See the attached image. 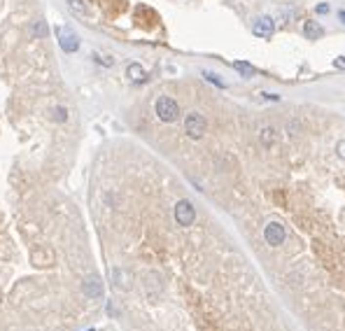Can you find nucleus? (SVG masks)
I'll use <instances>...</instances> for the list:
<instances>
[{"instance_id": "obj_1", "label": "nucleus", "mask_w": 345, "mask_h": 331, "mask_svg": "<svg viewBox=\"0 0 345 331\" xmlns=\"http://www.w3.org/2000/svg\"><path fill=\"white\" fill-rule=\"evenodd\" d=\"M154 112H157V117L161 119V121L173 124V121H178V117H180V105L170 96H159L157 103H154Z\"/></svg>"}, {"instance_id": "obj_2", "label": "nucleus", "mask_w": 345, "mask_h": 331, "mask_svg": "<svg viewBox=\"0 0 345 331\" xmlns=\"http://www.w3.org/2000/svg\"><path fill=\"white\" fill-rule=\"evenodd\" d=\"M205 128H208V121L201 112H189L187 119H184V131H187L189 138L201 140L205 136Z\"/></svg>"}, {"instance_id": "obj_3", "label": "nucleus", "mask_w": 345, "mask_h": 331, "mask_svg": "<svg viewBox=\"0 0 345 331\" xmlns=\"http://www.w3.org/2000/svg\"><path fill=\"white\" fill-rule=\"evenodd\" d=\"M173 214H175V222H178L180 226H191L194 224V219H196V210H194L191 201H187V198H182V201L175 203Z\"/></svg>"}, {"instance_id": "obj_4", "label": "nucleus", "mask_w": 345, "mask_h": 331, "mask_svg": "<svg viewBox=\"0 0 345 331\" xmlns=\"http://www.w3.org/2000/svg\"><path fill=\"white\" fill-rule=\"evenodd\" d=\"M273 31H275V23H273V17H268V14L257 17L254 23H252V35H257L262 40H271Z\"/></svg>"}, {"instance_id": "obj_5", "label": "nucleus", "mask_w": 345, "mask_h": 331, "mask_svg": "<svg viewBox=\"0 0 345 331\" xmlns=\"http://www.w3.org/2000/svg\"><path fill=\"white\" fill-rule=\"evenodd\" d=\"M264 238H266V243L273 247L283 245L284 238H287V231H284V226L280 222H268L266 229H264Z\"/></svg>"}, {"instance_id": "obj_6", "label": "nucleus", "mask_w": 345, "mask_h": 331, "mask_svg": "<svg viewBox=\"0 0 345 331\" xmlns=\"http://www.w3.org/2000/svg\"><path fill=\"white\" fill-rule=\"evenodd\" d=\"M56 35H59V44H61L63 52H68V54L77 52V47H80V38H77L75 33H70L68 28H56Z\"/></svg>"}, {"instance_id": "obj_7", "label": "nucleus", "mask_w": 345, "mask_h": 331, "mask_svg": "<svg viewBox=\"0 0 345 331\" xmlns=\"http://www.w3.org/2000/svg\"><path fill=\"white\" fill-rule=\"evenodd\" d=\"M304 35L308 38V40H320V38L325 35V28H322L317 21H305L304 23Z\"/></svg>"}, {"instance_id": "obj_8", "label": "nucleus", "mask_w": 345, "mask_h": 331, "mask_svg": "<svg viewBox=\"0 0 345 331\" xmlns=\"http://www.w3.org/2000/svg\"><path fill=\"white\" fill-rule=\"evenodd\" d=\"M84 294H86V296H91V299L101 296V294H103V285H101V280H98V278H89V280H86V282H84Z\"/></svg>"}, {"instance_id": "obj_9", "label": "nucleus", "mask_w": 345, "mask_h": 331, "mask_svg": "<svg viewBox=\"0 0 345 331\" xmlns=\"http://www.w3.org/2000/svg\"><path fill=\"white\" fill-rule=\"evenodd\" d=\"M126 75L131 77V82H138V84H140V82H145V79H147L145 68H142V65H140V63H131V65H128V68H126Z\"/></svg>"}, {"instance_id": "obj_10", "label": "nucleus", "mask_w": 345, "mask_h": 331, "mask_svg": "<svg viewBox=\"0 0 345 331\" xmlns=\"http://www.w3.org/2000/svg\"><path fill=\"white\" fill-rule=\"evenodd\" d=\"M233 70H238L243 77L257 75V68H254L252 63H247V61H233Z\"/></svg>"}, {"instance_id": "obj_11", "label": "nucleus", "mask_w": 345, "mask_h": 331, "mask_svg": "<svg viewBox=\"0 0 345 331\" xmlns=\"http://www.w3.org/2000/svg\"><path fill=\"white\" fill-rule=\"evenodd\" d=\"M112 275H115L117 287H124V289L131 287V275H128L126 271H122V268H115V271H112Z\"/></svg>"}, {"instance_id": "obj_12", "label": "nucleus", "mask_w": 345, "mask_h": 331, "mask_svg": "<svg viewBox=\"0 0 345 331\" xmlns=\"http://www.w3.org/2000/svg\"><path fill=\"white\" fill-rule=\"evenodd\" d=\"M203 77L208 79L210 84H215V86H220V89H226V84L220 79V75H215V73H208V70H203Z\"/></svg>"}, {"instance_id": "obj_13", "label": "nucleus", "mask_w": 345, "mask_h": 331, "mask_svg": "<svg viewBox=\"0 0 345 331\" xmlns=\"http://www.w3.org/2000/svg\"><path fill=\"white\" fill-rule=\"evenodd\" d=\"M273 140H275V136H273V128H264V131H262V142H264V147L273 145Z\"/></svg>"}, {"instance_id": "obj_14", "label": "nucleus", "mask_w": 345, "mask_h": 331, "mask_svg": "<svg viewBox=\"0 0 345 331\" xmlns=\"http://www.w3.org/2000/svg\"><path fill=\"white\" fill-rule=\"evenodd\" d=\"M52 117L56 119V121H65V119H68V110H65V107H54Z\"/></svg>"}, {"instance_id": "obj_15", "label": "nucleus", "mask_w": 345, "mask_h": 331, "mask_svg": "<svg viewBox=\"0 0 345 331\" xmlns=\"http://www.w3.org/2000/svg\"><path fill=\"white\" fill-rule=\"evenodd\" d=\"M68 2H70V7H73L77 14H86V7H84L82 0H68Z\"/></svg>"}, {"instance_id": "obj_16", "label": "nucleus", "mask_w": 345, "mask_h": 331, "mask_svg": "<svg viewBox=\"0 0 345 331\" xmlns=\"http://www.w3.org/2000/svg\"><path fill=\"white\" fill-rule=\"evenodd\" d=\"M33 33H35V35H40V38H44V35H47V26H44V21L35 23V26H33Z\"/></svg>"}, {"instance_id": "obj_17", "label": "nucleus", "mask_w": 345, "mask_h": 331, "mask_svg": "<svg viewBox=\"0 0 345 331\" xmlns=\"http://www.w3.org/2000/svg\"><path fill=\"white\" fill-rule=\"evenodd\" d=\"M94 58L98 61V63H103V65H112V63H115L110 56H101V54H94Z\"/></svg>"}, {"instance_id": "obj_18", "label": "nucleus", "mask_w": 345, "mask_h": 331, "mask_svg": "<svg viewBox=\"0 0 345 331\" xmlns=\"http://www.w3.org/2000/svg\"><path fill=\"white\" fill-rule=\"evenodd\" d=\"M329 10H331V7H329V2H320V5L315 7V12H317V14H329Z\"/></svg>"}, {"instance_id": "obj_19", "label": "nucleus", "mask_w": 345, "mask_h": 331, "mask_svg": "<svg viewBox=\"0 0 345 331\" xmlns=\"http://www.w3.org/2000/svg\"><path fill=\"white\" fill-rule=\"evenodd\" d=\"M336 154H338L341 159H345V140H338V145H336Z\"/></svg>"}, {"instance_id": "obj_20", "label": "nucleus", "mask_w": 345, "mask_h": 331, "mask_svg": "<svg viewBox=\"0 0 345 331\" xmlns=\"http://www.w3.org/2000/svg\"><path fill=\"white\" fill-rule=\"evenodd\" d=\"M334 65L336 68H341V70H345V56H338V58L334 61Z\"/></svg>"}, {"instance_id": "obj_21", "label": "nucleus", "mask_w": 345, "mask_h": 331, "mask_svg": "<svg viewBox=\"0 0 345 331\" xmlns=\"http://www.w3.org/2000/svg\"><path fill=\"white\" fill-rule=\"evenodd\" d=\"M264 98H266V100H280V96H278V94H262Z\"/></svg>"}, {"instance_id": "obj_22", "label": "nucleus", "mask_w": 345, "mask_h": 331, "mask_svg": "<svg viewBox=\"0 0 345 331\" xmlns=\"http://www.w3.org/2000/svg\"><path fill=\"white\" fill-rule=\"evenodd\" d=\"M338 21H341V23H343V26H345V10H341V12H338Z\"/></svg>"}]
</instances>
